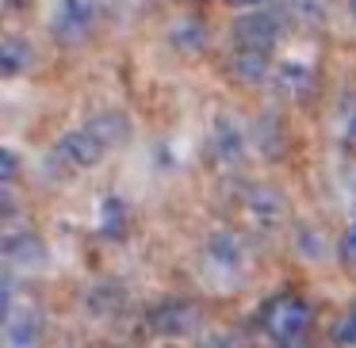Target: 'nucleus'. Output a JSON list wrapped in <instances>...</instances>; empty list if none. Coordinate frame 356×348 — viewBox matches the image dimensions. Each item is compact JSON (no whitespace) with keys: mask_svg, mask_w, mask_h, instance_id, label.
<instances>
[{"mask_svg":"<svg viewBox=\"0 0 356 348\" xmlns=\"http://www.w3.org/2000/svg\"><path fill=\"white\" fill-rule=\"evenodd\" d=\"M295 249H299L302 256H310V260H318V256L325 253V245H322V238H318V230H307V226L295 233Z\"/></svg>","mask_w":356,"mask_h":348,"instance_id":"obj_18","label":"nucleus"},{"mask_svg":"<svg viewBox=\"0 0 356 348\" xmlns=\"http://www.w3.org/2000/svg\"><path fill=\"white\" fill-rule=\"evenodd\" d=\"M276 348H302L299 340H287V345H276Z\"/></svg>","mask_w":356,"mask_h":348,"instance_id":"obj_25","label":"nucleus"},{"mask_svg":"<svg viewBox=\"0 0 356 348\" xmlns=\"http://www.w3.org/2000/svg\"><path fill=\"white\" fill-rule=\"evenodd\" d=\"M276 39H280L276 16H264V12H245V16L234 19V42H238V50H261V54H268Z\"/></svg>","mask_w":356,"mask_h":348,"instance_id":"obj_3","label":"nucleus"},{"mask_svg":"<svg viewBox=\"0 0 356 348\" xmlns=\"http://www.w3.org/2000/svg\"><path fill=\"white\" fill-rule=\"evenodd\" d=\"M207 260L218 264V268H234V264L241 260V245L230 233H211L207 238Z\"/></svg>","mask_w":356,"mask_h":348,"instance_id":"obj_13","label":"nucleus"},{"mask_svg":"<svg viewBox=\"0 0 356 348\" xmlns=\"http://www.w3.org/2000/svg\"><path fill=\"white\" fill-rule=\"evenodd\" d=\"M230 69L238 81H264V73H268V54H261V50H238V54L230 58Z\"/></svg>","mask_w":356,"mask_h":348,"instance_id":"obj_10","label":"nucleus"},{"mask_svg":"<svg viewBox=\"0 0 356 348\" xmlns=\"http://www.w3.org/2000/svg\"><path fill=\"white\" fill-rule=\"evenodd\" d=\"M345 134L356 142V115H348V119H345Z\"/></svg>","mask_w":356,"mask_h":348,"instance_id":"obj_23","label":"nucleus"},{"mask_svg":"<svg viewBox=\"0 0 356 348\" xmlns=\"http://www.w3.org/2000/svg\"><path fill=\"white\" fill-rule=\"evenodd\" d=\"M42 333V317L35 310H8L4 317V345L8 348H35Z\"/></svg>","mask_w":356,"mask_h":348,"instance_id":"obj_6","label":"nucleus"},{"mask_svg":"<svg viewBox=\"0 0 356 348\" xmlns=\"http://www.w3.org/2000/svg\"><path fill=\"white\" fill-rule=\"evenodd\" d=\"M280 81H284L287 92H295V96H310V85H314V77H310L302 65H280Z\"/></svg>","mask_w":356,"mask_h":348,"instance_id":"obj_16","label":"nucleus"},{"mask_svg":"<svg viewBox=\"0 0 356 348\" xmlns=\"http://www.w3.org/2000/svg\"><path fill=\"white\" fill-rule=\"evenodd\" d=\"M345 4H348V12H353V16H356V0H345Z\"/></svg>","mask_w":356,"mask_h":348,"instance_id":"obj_26","label":"nucleus"},{"mask_svg":"<svg viewBox=\"0 0 356 348\" xmlns=\"http://www.w3.org/2000/svg\"><path fill=\"white\" fill-rule=\"evenodd\" d=\"M4 256L8 260H19V264H42L47 260V249H42V241L35 238V233H24V238H8L4 241Z\"/></svg>","mask_w":356,"mask_h":348,"instance_id":"obj_11","label":"nucleus"},{"mask_svg":"<svg viewBox=\"0 0 356 348\" xmlns=\"http://www.w3.org/2000/svg\"><path fill=\"white\" fill-rule=\"evenodd\" d=\"M58 154H62L70 165H77V169H92V165H100V157H104V142L96 138L92 131H70L62 142H58Z\"/></svg>","mask_w":356,"mask_h":348,"instance_id":"obj_5","label":"nucleus"},{"mask_svg":"<svg viewBox=\"0 0 356 348\" xmlns=\"http://www.w3.org/2000/svg\"><path fill=\"white\" fill-rule=\"evenodd\" d=\"M85 131H92L104 146H119V142L131 138V119L123 111H100V115H92V123Z\"/></svg>","mask_w":356,"mask_h":348,"instance_id":"obj_8","label":"nucleus"},{"mask_svg":"<svg viewBox=\"0 0 356 348\" xmlns=\"http://www.w3.org/2000/svg\"><path fill=\"white\" fill-rule=\"evenodd\" d=\"M4 4H8V8H27L31 0H4Z\"/></svg>","mask_w":356,"mask_h":348,"instance_id":"obj_24","label":"nucleus"},{"mask_svg":"<svg viewBox=\"0 0 356 348\" xmlns=\"http://www.w3.org/2000/svg\"><path fill=\"white\" fill-rule=\"evenodd\" d=\"M337 249H341V260H345V264H356V222L341 233V245Z\"/></svg>","mask_w":356,"mask_h":348,"instance_id":"obj_20","label":"nucleus"},{"mask_svg":"<svg viewBox=\"0 0 356 348\" xmlns=\"http://www.w3.org/2000/svg\"><path fill=\"white\" fill-rule=\"evenodd\" d=\"M31 47H27L24 39H4L0 42V73L4 77H16L24 65H31Z\"/></svg>","mask_w":356,"mask_h":348,"instance_id":"obj_12","label":"nucleus"},{"mask_svg":"<svg viewBox=\"0 0 356 348\" xmlns=\"http://www.w3.org/2000/svg\"><path fill=\"white\" fill-rule=\"evenodd\" d=\"M88 19L92 16H85V12H73L70 4H62V12H58V24H54V35L62 42H81L85 39V31H88Z\"/></svg>","mask_w":356,"mask_h":348,"instance_id":"obj_14","label":"nucleus"},{"mask_svg":"<svg viewBox=\"0 0 356 348\" xmlns=\"http://www.w3.org/2000/svg\"><path fill=\"white\" fill-rule=\"evenodd\" d=\"M16 169H19V161H16V149H0V180H4V184H12V180H16Z\"/></svg>","mask_w":356,"mask_h":348,"instance_id":"obj_19","label":"nucleus"},{"mask_svg":"<svg viewBox=\"0 0 356 348\" xmlns=\"http://www.w3.org/2000/svg\"><path fill=\"white\" fill-rule=\"evenodd\" d=\"M123 226H127V207L123 199H104V215H100V230L108 233V238H123Z\"/></svg>","mask_w":356,"mask_h":348,"instance_id":"obj_15","label":"nucleus"},{"mask_svg":"<svg viewBox=\"0 0 356 348\" xmlns=\"http://www.w3.org/2000/svg\"><path fill=\"white\" fill-rule=\"evenodd\" d=\"M245 215L253 218L257 226H276L280 218L287 215V199L276 192V188L257 184V188H249V192H245Z\"/></svg>","mask_w":356,"mask_h":348,"instance_id":"obj_4","label":"nucleus"},{"mask_svg":"<svg viewBox=\"0 0 356 348\" xmlns=\"http://www.w3.org/2000/svg\"><path fill=\"white\" fill-rule=\"evenodd\" d=\"M330 337H333V345H345V348H356V306L348 310L345 317H337V322H333Z\"/></svg>","mask_w":356,"mask_h":348,"instance_id":"obj_17","label":"nucleus"},{"mask_svg":"<svg viewBox=\"0 0 356 348\" xmlns=\"http://www.w3.org/2000/svg\"><path fill=\"white\" fill-rule=\"evenodd\" d=\"M203 348H234V340L226 337V333H215V337L203 340Z\"/></svg>","mask_w":356,"mask_h":348,"instance_id":"obj_21","label":"nucleus"},{"mask_svg":"<svg viewBox=\"0 0 356 348\" xmlns=\"http://www.w3.org/2000/svg\"><path fill=\"white\" fill-rule=\"evenodd\" d=\"M226 4H234V8H261L264 0H226Z\"/></svg>","mask_w":356,"mask_h":348,"instance_id":"obj_22","label":"nucleus"},{"mask_svg":"<svg viewBox=\"0 0 356 348\" xmlns=\"http://www.w3.org/2000/svg\"><path fill=\"white\" fill-rule=\"evenodd\" d=\"M195 317L200 314H195V306L188 299H165V302H157V306H149L146 325L157 337H180L184 329L195 325Z\"/></svg>","mask_w":356,"mask_h":348,"instance_id":"obj_2","label":"nucleus"},{"mask_svg":"<svg viewBox=\"0 0 356 348\" xmlns=\"http://www.w3.org/2000/svg\"><path fill=\"white\" fill-rule=\"evenodd\" d=\"M169 39H172V47H177V50L195 54V50L203 47V39H207V27H203L200 16H184V19H177V24H172Z\"/></svg>","mask_w":356,"mask_h":348,"instance_id":"obj_9","label":"nucleus"},{"mask_svg":"<svg viewBox=\"0 0 356 348\" xmlns=\"http://www.w3.org/2000/svg\"><path fill=\"white\" fill-rule=\"evenodd\" d=\"M310 317H314V310H310L307 299H299V295H276V299H268L261 306V329L268 333L276 345H287V340H299L302 329L310 325Z\"/></svg>","mask_w":356,"mask_h":348,"instance_id":"obj_1","label":"nucleus"},{"mask_svg":"<svg viewBox=\"0 0 356 348\" xmlns=\"http://www.w3.org/2000/svg\"><path fill=\"white\" fill-rule=\"evenodd\" d=\"M211 154L226 165L241 161V154H245V134L238 131L234 119H226V115L215 119V126H211Z\"/></svg>","mask_w":356,"mask_h":348,"instance_id":"obj_7","label":"nucleus"}]
</instances>
